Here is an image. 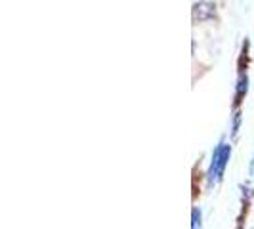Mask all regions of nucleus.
Returning <instances> with one entry per match:
<instances>
[{"label":"nucleus","instance_id":"2","mask_svg":"<svg viewBox=\"0 0 254 229\" xmlns=\"http://www.w3.org/2000/svg\"><path fill=\"white\" fill-rule=\"evenodd\" d=\"M216 17V4H212V2H197V4H193V21H210V19H214Z\"/></svg>","mask_w":254,"mask_h":229},{"label":"nucleus","instance_id":"4","mask_svg":"<svg viewBox=\"0 0 254 229\" xmlns=\"http://www.w3.org/2000/svg\"><path fill=\"white\" fill-rule=\"evenodd\" d=\"M191 229H203V214H201V208H193L191 210Z\"/></svg>","mask_w":254,"mask_h":229},{"label":"nucleus","instance_id":"3","mask_svg":"<svg viewBox=\"0 0 254 229\" xmlns=\"http://www.w3.org/2000/svg\"><path fill=\"white\" fill-rule=\"evenodd\" d=\"M247 92H249V76H247V71H239V78H237V86H235V103H233V107L237 109L239 105H241L243 98L247 96Z\"/></svg>","mask_w":254,"mask_h":229},{"label":"nucleus","instance_id":"1","mask_svg":"<svg viewBox=\"0 0 254 229\" xmlns=\"http://www.w3.org/2000/svg\"><path fill=\"white\" fill-rule=\"evenodd\" d=\"M229 159H231V143H228L226 140H222L216 147H214L212 157H210V165H208V170H206L208 187H214V185H218V183L224 179V174H226Z\"/></svg>","mask_w":254,"mask_h":229},{"label":"nucleus","instance_id":"5","mask_svg":"<svg viewBox=\"0 0 254 229\" xmlns=\"http://www.w3.org/2000/svg\"><path fill=\"white\" fill-rule=\"evenodd\" d=\"M241 122H243L241 111H235V113H233V120H231V136H233V138H235V136L239 134V128H241Z\"/></svg>","mask_w":254,"mask_h":229}]
</instances>
